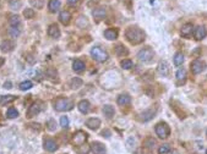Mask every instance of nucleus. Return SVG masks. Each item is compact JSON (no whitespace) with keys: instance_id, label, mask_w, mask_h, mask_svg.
<instances>
[{"instance_id":"obj_1","label":"nucleus","mask_w":207,"mask_h":154,"mask_svg":"<svg viewBox=\"0 0 207 154\" xmlns=\"http://www.w3.org/2000/svg\"><path fill=\"white\" fill-rule=\"evenodd\" d=\"M125 37L131 44L136 45V44H140V43H142L145 41L146 34H145V32L141 28L136 27V26H131V27H129L125 31Z\"/></svg>"},{"instance_id":"obj_2","label":"nucleus","mask_w":207,"mask_h":154,"mask_svg":"<svg viewBox=\"0 0 207 154\" xmlns=\"http://www.w3.org/2000/svg\"><path fill=\"white\" fill-rule=\"evenodd\" d=\"M74 108V102L69 98H57L54 100V109L57 112H69Z\"/></svg>"},{"instance_id":"obj_3","label":"nucleus","mask_w":207,"mask_h":154,"mask_svg":"<svg viewBox=\"0 0 207 154\" xmlns=\"http://www.w3.org/2000/svg\"><path fill=\"white\" fill-rule=\"evenodd\" d=\"M91 55L98 62H104V61L108 60V53L105 50H103L102 48H99V47H93L91 49Z\"/></svg>"},{"instance_id":"obj_4","label":"nucleus","mask_w":207,"mask_h":154,"mask_svg":"<svg viewBox=\"0 0 207 154\" xmlns=\"http://www.w3.org/2000/svg\"><path fill=\"white\" fill-rule=\"evenodd\" d=\"M154 131H156V135L159 137V138H167L169 135H170V127L167 122H158L156 127H154Z\"/></svg>"},{"instance_id":"obj_5","label":"nucleus","mask_w":207,"mask_h":154,"mask_svg":"<svg viewBox=\"0 0 207 154\" xmlns=\"http://www.w3.org/2000/svg\"><path fill=\"white\" fill-rule=\"evenodd\" d=\"M154 56V52L149 48V47H146L144 49H141L139 53H137V57L140 61L142 62H149Z\"/></svg>"},{"instance_id":"obj_6","label":"nucleus","mask_w":207,"mask_h":154,"mask_svg":"<svg viewBox=\"0 0 207 154\" xmlns=\"http://www.w3.org/2000/svg\"><path fill=\"white\" fill-rule=\"evenodd\" d=\"M190 69H191V72L194 75H199V73H201L202 71H205L206 69V62L205 61H202V60H194L191 62V65H190Z\"/></svg>"},{"instance_id":"obj_7","label":"nucleus","mask_w":207,"mask_h":154,"mask_svg":"<svg viewBox=\"0 0 207 154\" xmlns=\"http://www.w3.org/2000/svg\"><path fill=\"white\" fill-rule=\"evenodd\" d=\"M88 138V135L86 133V132H83V131H77V132H75L74 135H73V143H74L75 146H81V144H83L86 141Z\"/></svg>"},{"instance_id":"obj_8","label":"nucleus","mask_w":207,"mask_h":154,"mask_svg":"<svg viewBox=\"0 0 207 154\" xmlns=\"http://www.w3.org/2000/svg\"><path fill=\"white\" fill-rule=\"evenodd\" d=\"M41 110H42V102H34V103L31 104V107H28V110H27L26 116L28 119H31V117L38 115L41 112Z\"/></svg>"},{"instance_id":"obj_9","label":"nucleus","mask_w":207,"mask_h":154,"mask_svg":"<svg viewBox=\"0 0 207 154\" xmlns=\"http://www.w3.org/2000/svg\"><path fill=\"white\" fill-rule=\"evenodd\" d=\"M156 115V110L154 109H148V110H145L141 114H139L137 116V120L142 121V122H146V121H149L151 119H153V116Z\"/></svg>"},{"instance_id":"obj_10","label":"nucleus","mask_w":207,"mask_h":154,"mask_svg":"<svg viewBox=\"0 0 207 154\" xmlns=\"http://www.w3.org/2000/svg\"><path fill=\"white\" fill-rule=\"evenodd\" d=\"M207 36V31L205 26H197V27L194 29V37L196 41H202L204 38H206Z\"/></svg>"},{"instance_id":"obj_11","label":"nucleus","mask_w":207,"mask_h":154,"mask_svg":"<svg viewBox=\"0 0 207 154\" xmlns=\"http://www.w3.org/2000/svg\"><path fill=\"white\" fill-rule=\"evenodd\" d=\"M119 32L117 28H108L104 31V37L108 39V41H115L118 38Z\"/></svg>"},{"instance_id":"obj_12","label":"nucleus","mask_w":207,"mask_h":154,"mask_svg":"<svg viewBox=\"0 0 207 154\" xmlns=\"http://www.w3.org/2000/svg\"><path fill=\"white\" fill-rule=\"evenodd\" d=\"M192 31H194L192 23H185V25H183V27L180 29V34H181V37L189 38L192 34Z\"/></svg>"},{"instance_id":"obj_13","label":"nucleus","mask_w":207,"mask_h":154,"mask_svg":"<svg viewBox=\"0 0 207 154\" xmlns=\"http://www.w3.org/2000/svg\"><path fill=\"white\" fill-rule=\"evenodd\" d=\"M48 36L52 37V38H55V39L60 37V28L57 23H53V25L49 26V28H48Z\"/></svg>"},{"instance_id":"obj_14","label":"nucleus","mask_w":207,"mask_h":154,"mask_svg":"<svg viewBox=\"0 0 207 154\" xmlns=\"http://www.w3.org/2000/svg\"><path fill=\"white\" fill-rule=\"evenodd\" d=\"M91 149L93 154H105V147L101 142H93L91 144Z\"/></svg>"},{"instance_id":"obj_15","label":"nucleus","mask_w":207,"mask_h":154,"mask_svg":"<svg viewBox=\"0 0 207 154\" xmlns=\"http://www.w3.org/2000/svg\"><path fill=\"white\" fill-rule=\"evenodd\" d=\"M14 48H15V43L13 42V41H9V39L3 41L1 44H0V49H1V52H4V53L11 52Z\"/></svg>"},{"instance_id":"obj_16","label":"nucleus","mask_w":207,"mask_h":154,"mask_svg":"<svg viewBox=\"0 0 207 154\" xmlns=\"http://www.w3.org/2000/svg\"><path fill=\"white\" fill-rule=\"evenodd\" d=\"M70 20H71V14L68 11V10H63L59 14V21L63 25H69L70 23Z\"/></svg>"},{"instance_id":"obj_17","label":"nucleus","mask_w":207,"mask_h":154,"mask_svg":"<svg viewBox=\"0 0 207 154\" xmlns=\"http://www.w3.org/2000/svg\"><path fill=\"white\" fill-rule=\"evenodd\" d=\"M44 148H45V151L53 153V152H55V151L58 149V144H57V142H55L54 140H45L44 141Z\"/></svg>"},{"instance_id":"obj_18","label":"nucleus","mask_w":207,"mask_h":154,"mask_svg":"<svg viewBox=\"0 0 207 154\" xmlns=\"http://www.w3.org/2000/svg\"><path fill=\"white\" fill-rule=\"evenodd\" d=\"M86 126L88 127L89 130H97L101 126V120L97 117H91L86 121Z\"/></svg>"},{"instance_id":"obj_19","label":"nucleus","mask_w":207,"mask_h":154,"mask_svg":"<svg viewBox=\"0 0 207 154\" xmlns=\"http://www.w3.org/2000/svg\"><path fill=\"white\" fill-rule=\"evenodd\" d=\"M157 70L158 72L162 75V76H168L169 75V65L167 61H161L157 66Z\"/></svg>"},{"instance_id":"obj_20","label":"nucleus","mask_w":207,"mask_h":154,"mask_svg":"<svg viewBox=\"0 0 207 154\" xmlns=\"http://www.w3.org/2000/svg\"><path fill=\"white\" fill-rule=\"evenodd\" d=\"M77 108H78L80 112H82V114H87V112H89V109H91V104H89L88 100L83 99V100H81V102L78 103Z\"/></svg>"},{"instance_id":"obj_21","label":"nucleus","mask_w":207,"mask_h":154,"mask_svg":"<svg viewBox=\"0 0 207 154\" xmlns=\"http://www.w3.org/2000/svg\"><path fill=\"white\" fill-rule=\"evenodd\" d=\"M118 104L119 105H121V107H125V105H129L130 104V102H131V97L129 96V94H126V93H123V94H120L118 97Z\"/></svg>"},{"instance_id":"obj_22","label":"nucleus","mask_w":207,"mask_h":154,"mask_svg":"<svg viewBox=\"0 0 207 154\" xmlns=\"http://www.w3.org/2000/svg\"><path fill=\"white\" fill-rule=\"evenodd\" d=\"M175 76H177V81L179 86L185 83V81H186V71H185V69H179L177 71Z\"/></svg>"},{"instance_id":"obj_23","label":"nucleus","mask_w":207,"mask_h":154,"mask_svg":"<svg viewBox=\"0 0 207 154\" xmlns=\"http://www.w3.org/2000/svg\"><path fill=\"white\" fill-rule=\"evenodd\" d=\"M92 15H93V17L97 21H101V20H103L104 16H105V9L104 7H97V9H94L92 11Z\"/></svg>"},{"instance_id":"obj_24","label":"nucleus","mask_w":207,"mask_h":154,"mask_svg":"<svg viewBox=\"0 0 207 154\" xmlns=\"http://www.w3.org/2000/svg\"><path fill=\"white\" fill-rule=\"evenodd\" d=\"M85 62L82 61V60H75L74 62H73V70L75 71V72H82V71L85 70Z\"/></svg>"},{"instance_id":"obj_25","label":"nucleus","mask_w":207,"mask_h":154,"mask_svg":"<svg viewBox=\"0 0 207 154\" xmlns=\"http://www.w3.org/2000/svg\"><path fill=\"white\" fill-rule=\"evenodd\" d=\"M60 7V0H49L48 9L50 12H57Z\"/></svg>"},{"instance_id":"obj_26","label":"nucleus","mask_w":207,"mask_h":154,"mask_svg":"<svg viewBox=\"0 0 207 154\" xmlns=\"http://www.w3.org/2000/svg\"><path fill=\"white\" fill-rule=\"evenodd\" d=\"M45 75H47V77L49 78V80H52V81H55V82H58V71L55 70V69H53V67H49L47 72H45Z\"/></svg>"},{"instance_id":"obj_27","label":"nucleus","mask_w":207,"mask_h":154,"mask_svg":"<svg viewBox=\"0 0 207 154\" xmlns=\"http://www.w3.org/2000/svg\"><path fill=\"white\" fill-rule=\"evenodd\" d=\"M16 98L15 96H11V94H9V96H3L1 98H0V105H6V104H10V103H13V102H15Z\"/></svg>"},{"instance_id":"obj_28","label":"nucleus","mask_w":207,"mask_h":154,"mask_svg":"<svg viewBox=\"0 0 207 154\" xmlns=\"http://www.w3.org/2000/svg\"><path fill=\"white\" fill-rule=\"evenodd\" d=\"M82 80L81 78H78V77H74L71 81H70V87L73 88V89H77V88H80V87H82Z\"/></svg>"},{"instance_id":"obj_29","label":"nucleus","mask_w":207,"mask_h":154,"mask_svg":"<svg viewBox=\"0 0 207 154\" xmlns=\"http://www.w3.org/2000/svg\"><path fill=\"white\" fill-rule=\"evenodd\" d=\"M103 112L108 119H110V117H113V116H114V112H114V108H113L112 105H104Z\"/></svg>"},{"instance_id":"obj_30","label":"nucleus","mask_w":207,"mask_h":154,"mask_svg":"<svg viewBox=\"0 0 207 154\" xmlns=\"http://www.w3.org/2000/svg\"><path fill=\"white\" fill-rule=\"evenodd\" d=\"M120 66H121L124 70H130L134 66V62L130 59H124V60L120 61Z\"/></svg>"},{"instance_id":"obj_31","label":"nucleus","mask_w":207,"mask_h":154,"mask_svg":"<svg viewBox=\"0 0 207 154\" xmlns=\"http://www.w3.org/2000/svg\"><path fill=\"white\" fill-rule=\"evenodd\" d=\"M115 54L119 56H124V55H128L129 54V50L125 48V47H123V45H117L115 47Z\"/></svg>"},{"instance_id":"obj_32","label":"nucleus","mask_w":207,"mask_h":154,"mask_svg":"<svg viewBox=\"0 0 207 154\" xmlns=\"http://www.w3.org/2000/svg\"><path fill=\"white\" fill-rule=\"evenodd\" d=\"M9 23L11 25V27H16V26H20L21 21H20V17L17 15H10V18H9Z\"/></svg>"},{"instance_id":"obj_33","label":"nucleus","mask_w":207,"mask_h":154,"mask_svg":"<svg viewBox=\"0 0 207 154\" xmlns=\"http://www.w3.org/2000/svg\"><path fill=\"white\" fill-rule=\"evenodd\" d=\"M183 62H184V54L180 53V52L175 53V55H174V64L177 66H180V65H183Z\"/></svg>"},{"instance_id":"obj_34","label":"nucleus","mask_w":207,"mask_h":154,"mask_svg":"<svg viewBox=\"0 0 207 154\" xmlns=\"http://www.w3.org/2000/svg\"><path fill=\"white\" fill-rule=\"evenodd\" d=\"M31 5L34 6L36 9H42L44 6V1L43 0H30Z\"/></svg>"},{"instance_id":"obj_35","label":"nucleus","mask_w":207,"mask_h":154,"mask_svg":"<svg viewBox=\"0 0 207 154\" xmlns=\"http://www.w3.org/2000/svg\"><path fill=\"white\" fill-rule=\"evenodd\" d=\"M17 116H18V112L16 110L15 108L11 107V108L8 109V117H9V119H15Z\"/></svg>"},{"instance_id":"obj_36","label":"nucleus","mask_w":207,"mask_h":154,"mask_svg":"<svg viewBox=\"0 0 207 154\" xmlns=\"http://www.w3.org/2000/svg\"><path fill=\"white\" fill-rule=\"evenodd\" d=\"M34 10L33 9H25L23 10V16L27 18V20H31V18H33L34 17Z\"/></svg>"},{"instance_id":"obj_37","label":"nucleus","mask_w":207,"mask_h":154,"mask_svg":"<svg viewBox=\"0 0 207 154\" xmlns=\"http://www.w3.org/2000/svg\"><path fill=\"white\" fill-rule=\"evenodd\" d=\"M32 82L31 81H23V82H21L20 83V89L21 91H27V89H30V88H32Z\"/></svg>"},{"instance_id":"obj_38","label":"nucleus","mask_w":207,"mask_h":154,"mask_svg":"<svg viewBox=\"0 0 207 154\" xmlns=\"http://www.w3.org/2000/svg\"><path fill=\"white\" fill-rule=\"evenodd\" d=\"M170 152V146L169 144H163L158 148V153L159 154H167Z\"/></svg>"},{"instance_id":"obj_39","label":"nucleus","mask_w":207,"mask_h":154,"mask_svg":"<svg viewBox=\"0 0 207 154\" xmlns=\"http://www.w3.org/2000/svg\"><path fill=\"white\" fill-rule=\"evenodd\" d=\"M13 38H16V37H18L20 36V29L17 27H11L9 28V32H8Z\"/></svg>"},{"instance_id":"obj_40","label":"nucleus","mask_w":207,"mask_h":154,"mask_svg":"<svg viewBox=\"0 0 207 154\" xmlns=\"http://www.w3.org/2000/svg\"><path fill=\"white\" fill-rule=\"evenodd\" d=\"M60 126L63 128H68L69 127V117L68 116H61L60 117Z\"/></svg>"},{"instance_id":"obj_41","label":"nucleus","mask_w":207,"mask_h":154,"mask_svg":"<svg viewBox=\"0 0 207 154\" xmlns=\"http://www.w3.org/2000/svg\"><path fill=\"white\" fill-rule=\"evenodd\" d=\"M47 127H48V130H49V131H55V130H57V124H55V120L50 119V120L47 122Z\"/></svg>"},{"instance_id":"obj_42","label":"nucleus","mask_w":207,"mask_h":154,"mask_svg":"<svg viewBox=\"0 0 207 154\" xmlns=\"http://www.w3.org/2000/svg\"><path fill=\"white\" fill-rule=\"evenodd\" d=\"M154 144H156V141L153 140V138H147V140L145 141V146L147 148H149V149H152L154 147Z\"/></svg>"},{"instance_id":"obj_43","label":"nucleus","mask_w":207,"mask_h":154,"mask_svg":"<svg viewBox=\"0 0 207 154\" xmlns=\"http://www.w3.org/2000/svg\"><path fill=\"white\" fill-rule=\"evenodd\" d=\"M78 147H81V149H78V152L80 153H88L89 152V149H91V146H87V144H81V146H78Z\"/></svg>"},{"instance_id":"obj_44","label":"nucleus","mask_w":207,"mask_h":154,"mask_svg":"<svg viewBox=\"0 0 207 154\" xmlns=\"http://www.w3.org/2000/svg\"><path fill=\"white\" fill-rule=\"evenodd\" d=\"M26 60H27L30 64H34V62H36V59L33 57V55H31V54H27V55H26Z\"/></svg>"},{"instance_id":"obj_45","label":"nucleus","mask_w":207,"mask_h":154,"mask_svg":"<svg viewBox=\"0 0 207 154\" xmlns=\"http://www.w3.org/2000/svg\"><path fill=\"white\" fill-rule=\"evenodd\" d=\"M4 88H6V89H11V88H13V83H11L10 81H6V82L4 83Z\"/></svg>"},{"instance_id":"obj_46","label":"nucleus","mask_w":207,"mask_h":154,"mask_svg":"<svg viewBox=\"0 0 207 154\" xmlns=\"http://www.w3.org/2000/svg\"><path fill=\"white\" fill-rule=\"evenodd\" d=\"M81 0H68V2H69V5H73V6H75V5H77L78 2H80Z\"/></svg>"},{"instance_id":"obj_47","label":"nucleus","mask_w":207,"mask_h":154,"mask_svg":"<svg viewBox=\"0 0 207 154\" xmlns=\"http://www.w3.org/2000/svg\"><path fill=\"white\" fill-rule=\"evenodd\" d=\"M31 126H33V128H37V131L41 130V125L39 124H31Z\"/></svg>"},{"instance_id":"obj_48","label":"nucleus","mask_w":207,"mask_h":154,"mask_svg":"<svg viewBox=\"0 0 207 154\" xmlns=\"http://www.w3.org/2000/svg\"><path fill=\"white\" fill-rule=\"evenodd\" d=\"M4 64H5V59H4V57H1V56H0V67H1V66H3V65H4Z\"/></svg>"},{"instance_id":"obj_49","label":"nucleus","mask_w":207,"mask_h":154,"mask_svg":"<svg viewBox=\"0 0 207 154\" xmlns=\"http://www.w3.org/2000/svg\"><path fill=\"white\" fill-rule=\"evenodd\" d=\"M134 154H144V151H142L141 148H139V149H137V151H136Z\"/></svg>"},{"instance_id":"obj_50","label":"nucleus","mask_w":207,"mask_h":154,"mask_svg":"<svg viewBox=\"0 0 207 154\" xmlns=\"http://www.w3.org/2000/svg\"><path fill=\"white\" fill-rule=\"evenodd\" d=\"M206 154H207V152H206Z\"/></svg>"}]
</instances>
